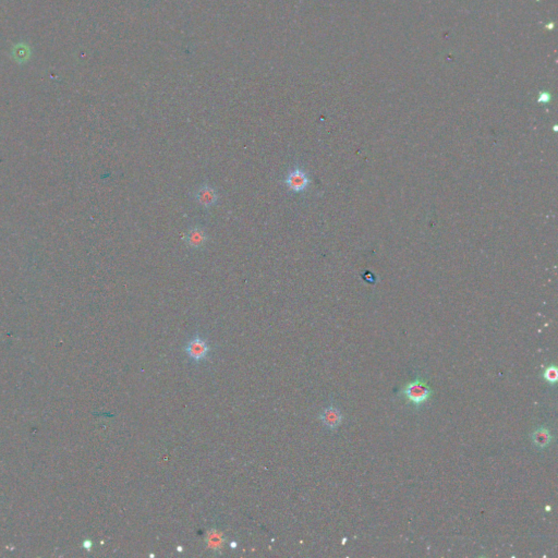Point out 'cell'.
I'll use <instances>...</instances> for the list:
<instances>
[{
	"instance_id": "3957f363",
	"label": "cell",
	"mask_w": 558,
	"mask_h": 558,
	"mask_svg": "<svg viewBox=\"0 0 558 558\" xmlns=\"http://www.w3.org/2000/svg\"><path fill=\"white\" fill-rule=\"evenodd\" d=\"M185 351L190 361L193 363H199L207 360L211 352V348L206 338L196 333L186 343Z\"/></svg>"
},
{
	"instance_id": "9c48e42d",
	"label": "cell",
	"mask_w": 558,
	"mask_h": 558,
	"mask_svg": "<svg viewBox=\"0 0 558 558\" xmlns=\"http://www.w3.org/2000/svg\"><path fill=\"white\" fill-rule=\"evenodd\" d=\"M542 377L544 378L546 383H549L551 385H554L556 383L558 377V372H557V368L554 366V364L549 366L544 370L542 373Z\"/></svg>"
},
{
	"instance_id": "4fadbf2b",
	"label": "cell",
	"mask_w": 558,
	"mask_h": 558,
	"mask_svg": "<svg viewBox=\"0 0 558 558\" xmlns=\"http://www.w3.org/2000/svg\"><path fill=\"white\" fill-rule=\"evenodd\" d=\"M237 545H238V544H237V542L232 541V542L230 543V548H232V549H236V548H237Z\"/></svg>"
},
{
	"instance_id": "ba28073f",
	"label": "cell",
	"mask_w": 558,
	"mask_h": 558,
	"mask_svg": "<svg viewBox=\"0 0 558 558\" xmlns=\"http://www.w3.org/2000/svg\"><path fill=\"white\" fill-rule=\"evenodd\" d=\"M12 55L17 62L20 63L26 62L31 56V49L30 47L25 44H17L14 46V48L12 50Z\"/></svg>"
},
{
	"instance_id": "52a82bcc",
	"label": "cell",
	"mask_w": 558,
	"mask_h": 558,
	"mask_svg": "<svg viewBox=\"0 0 558 558\" xmlns=\"http://www.w3.org/2000/svg\"><path fill=\"white\" fill-rule=\"evenodd\" d=\"M531 438L534 446L539 449H544L546 447H549L554 439L552 433L546 427L537 428V430L532 433Z\"/></svg>"
},
{
	"instance_id": "277c9868",
	"label": "cell",
	"mask_w": 558,
	"mask_h": 558,
	"mask_svg": "<svg viewBox=\"0 0 558 558\" xmlns=\"http://www.w3.org/2000/svg\"><path fill=\"white\" fill-rule=\"evenodd\" d=\"M194 202L203 209H209L214 207L219 201V193L216 187L209 182H203L194 190L192 194Z\"/></svg>"
},
{
	"instance_id": "6da1fadb",
	"label": "cell",
	"mask_w": 558,
	"mask_h": 558,
	"mask_svg": "<svg viewBox=\"0 0 558 558\" xmlns=\"http://www.w3.org/2000/svg\"><path fill=\"white\" fill-rule=\"evenodd\" d=\"M433 390L427 385L424 379L416 377L414 380L407 383L402 387L400 395L406 398V400L412 403L415 407H421L423 403L430 400Z\"/></svg>"
},
{
	"instance_id": "5b68a950",
	"label": "cell",
	"mask_w": 558,
	"mask_h": 558,
	"mask_svg": "<svg viewBox=\"0 0 558 558\" xmlns=\"http://www.w3.org/2000/svg\"><path fill=\"white\" fill-rule=\"evenodd\" d=\"M185 243L190 250H202L208 242V234L206 230L199 225H193L187 229L185 237Z\"/></svg>"
},
{
	"instance_id": "30bf717a",
	"label": "cell",
	"mask_w": 558,
	"mask_h": 558,
	"mask_svg": "<svg viewBox=\"0 0 558 558\" xmlns=\"http://www.w3.org/2000/svg\"><path fill=\"white\" fill-rule=\"evenodd\" d=\"M207 543L209 548L215 551L217 549H220L221 545L224 544V540L221 539V534L219 533H216V532H210L208 534V538H207Z\"/></svg>"
},
{
	"instance_id": "8fae6325",
	"label": "cell",
	"mask_w": 558,
	"mask_h": 558,
	"mask_svg": "<svg viewBox=\"0 0 558 558\" xmlns=\"http://www.w3.org/2000/svg\"><path fill=\"white\" fill-rule=\"evenodd\" d=\"M550 101H551V95H550L549 93L543 92V93L540 94V96H539V102H540V103L548 104Z\"/></svg>"
},
{
	"instance_id": "8992f818",
	"label": "cell",
	"mask_w": 558,
	"mask_h": 558,
	"mask_svg": "<svg viewBox=\"0 0 558 558\" xmlns=\"http://www.w3.org/2000/svg\"><path fill=\"white\" fill-rule=\"evenodd\" d=\"M320 419L325 427H327L328 430L334 431V430H337L339 425L342 424L343 414H342V411H340L337 407H335L334 404H331V406H328L327 408H325L322 411Z\"/></svg>"
},
{
	"instance_id": "7a4b0ae2",
	"label": "cell",
	"mask_w": 558,
	"mask_h": 558,
	"mask_svg": "<svg viewBox=\"0 0 558 558\" xmlns=\"http://www.w3.org/2000/svg\"><path fill=\"white\" fill-rule=\"evenodd\" d=\"M283 182L286 186L288 192L303 193L308 191L311 185V179L307 170L301 165H299V164H295L292 167L288 169Z\"/></svg>"
},
{
	"instance_id": "7c38bea8",
	"label": "cell",
	"mask_w": 558,
	"mask_h": 558,
	"mask_svg": "<svg viewBox=\"0 0 558 558\" xmlns=\"http://www.w3.org/2000/svg\"><path fill=\"white\" fill-rule=\"evenodd\" d=\"M91 545H92V544H91V542H90V541H85V543H84V546H85V549H87V550H90V549H91Z\"/></svg>"
}]
</instances>
